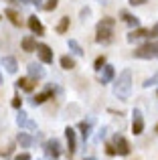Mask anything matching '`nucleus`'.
Here are the masks:
<instances>
[{"label":"nucleus","mask_w":158,"mask_h":160,"mask_svg":"<svg viewBox=\"0 0 158 160\" xmlns=\"http://www.w3.org/2000/svg\"><path fill=\"white\" fill-rule=\"evenodd\" d=\"M114 93L118 99H122V102H126V99H130V93H132V71L126 69L120 73V77L116 79L114 83Z\"/></svg>","instance_id":"nucleus-1"},{"label":"nucleus","mask_w":158,"mask_h":160,"mask_svg":"<svg viewBox=\"0 0 158 160\" xmlns=\"http://www.w3.org/2000/svg\"><path fill=\"white\" fill-rule=\"evenodd\" d=\"M114 27H116V20L114 18H101L97 22V35H95V41L101 45H107L111 43V39H114Z\"/></svg>","instance_id":"nucleus-2"},{"label":"nucleus","mask_w":158,"mask_h":160,"mask_svg":"<svg viewBox=\"0 0 158 160\" xmlns=\"http://www.w3.org/2000/svg\"><path fill=\"white\" fill-rule=\"evenodd\" d=\"M45 152H47V156H49V158L57 160V158L61 156V142L57 140V138H51V140L45 144Z\"/></svg>","instance_id":"nucleus-3"},{"label":"nucleus","mask_w":158,"mask_h":160,"mask_svg":"<svg viewBox=\"0 0 158 160\" xmlns=\"http://www.w3.org/2000/svg\"><path fill=\"white\" fill-rule=\"evenodd\" d=\"M114 146H116V154H120V156H128V154H130V144H128V140L124 136H120V134L114 136Z\"/></svg>","instance_id":"nucleus-4"},{"label":"nucleus","mask_w":158,"mask_h":160,"mask_svg":"<svg viewBox=\"0 0 158 160\" xmlns=\"http://www.w3.org/2000/svg\"><path fill=\"white\" fill-rule=\"evenodd\" d=\"M132 132H134V136H140L144 132V118L140 109H134V113H132Z\"/></svg>","instance_id":"nucleus-5"},{"label":"nucleus","mask_w":158,"mask_h":160,"mask_svg":"<svg viewBox=\"0 0 158 160\" xmlns=\"http://www.w3.org/2000/svg\"><path fill=\"white\" fill-rule=\"evenodd\" d=\"M134 57L136 59H154L156 55H154V47H152V43H146V45H142V47H138L134 51Z\"/></svg>","instance_id":"nucleus-6"},{"label":"nucleus","mask_w":158,"mask_h":160,"mask_svg":"<svg viewBox=\"0 0 158 160\" xmlns=\"http://www.w3.org/2000/svg\"><path fill=\"white\" fill-rule=\"evenodd\" d=\"M35 51H37V57H39L43 63H47V65H49V63H53V51H51V47H47V45L41 43V45H37Z\"/></svg>","instance_id":"nucleus-7"},{"label":"nucleus","mask_w":158,"mask_h":160,"mask_svg":"<svg viewBox=\"0 0 158 160\" xmlns=\"http://www.w3.org/2000/svg\"><path fill=\"white\" fill-rule=\"evenodd\" d=\"M65 138H67V154L73 156L75 154V148H77V140H75V130L73 128H65Z\"/></svg>","instance_id":"nucleus-8"},{"label":"nucleus","mask_w":158,"mask_h":160,"mask_svg":"<svg viewBox=\"0 0 158 160\" xmlns=\"http://www.w3.org/2000/svg\"><path fill=\"white\" fill-rule=\"evenodd\" d=\"M16 124L20 126V128H28V130H37V124L35 122H31L28 120V116L27 113L22 112V109H20L18 113H16Z\"/></svg>","instance_id":"nucleus-9"},{"label":"nucleus","mask_w":158,"mask_h":160,"mask_svg":"<svg viewBox=\"0 0 158 160\" xmlns=\"http://www.w3.org/2000/svg\"><path fill=\"white\" fill-rule=\"evenodd\" d=\"M28 28H31L32 32H35L37 37H41V35H45V27L41 24V20L37 18V14H32V16H28Z\"/></svg>","instance_id":"nucleus-10"},{"label":"nucleus","mask_w":158,"mask_h":160,"mask_svg":"<svg viewBox=\"0 0 158 160\" xmlns=\"http://www.w3.org/2000/svg\"><path fill=\"white\" fill-rule=\"evenodd\" d=\"M2 67L8 71V73H16V71H18V63H16V59L10 57V55L2 57Z\"/></svg>","instance_id":"nucleus-11"},{"label":"nucleus","mask_w":158,"mask_h":160,"mask_svg":"<svg viewBox=\"0 0 158 160\" xmlns=\"http://www.w3.org/2000/svg\"><path fill=\"white\" fill-rule=\"evenodd\" d=\"M114 75H116V71H114V67L111 65H103L101 67V85H106V83H110L111 79H114Z\"/></svg>","instance_id":"nucleus-12"},{"label":"nucleus","mask_w":158,"mask_h":160,"mask_svg":"<svg viewBox=\"0 0 158 160\" xmlns=\"http://www.w3.org/2000/svg\"><path fill=\"white\" fill-rule=\"evenodd\" d=\"M144 37H148V28H136V31H132V32H128V43H134V41H138V39H144Z\"/></svg>","instance_id":"nucleus-13"},{"label":"nucleus","mask_w":158,"mask_h":160,"mask_svg":"<svg viewBox=\"0 0 158 160\" xmlns=\"http://www.w3.org/2000/svg\"><path fill=\"white\" fill-rule=\"evenodd\" d=\"M28 73H31L32 79H43L45 77V69L41 65H37V63H31V65H28Z\"/></svg>","instance_id":"nucleus-14"},{"label":"nucleus","mask_w":158,"mask_h":160,"mask_svg":"<svg viewBox=\"0 0 158 160\" xmlns=\"http://www.w3.org/2000/svg\"><path fill=\"white\" fill-rule=\"evenodd\" d=\"M51 95H53L51 89H45V91H41V93H37L35 98H32V106H41V103H45Z\"/></svg>","instance_id":"nucleus-15"},{"label":"nucleus","mask_w":158,"mask_h":160,"mask_svg":"<svg viewBox=\"0 0 158 160\" xmlns=\"http://www.w3.org/2000/svg\"><path fill=\"white\" fill-rule=\"evenodd\" d=\"M16 142H18L22 148H31V146L35 144V138L28 136V134H24V132H20V134H18V138H16Z\"/></svg>","instance_id":"nucleus-16"},{"label":"nucleus","mask_w":158,"mask_h":160,"mask_svg":"<svg viewBox=\"0 0 158 160\" xmlns=\"http://www.w3.org/2000/svg\"><path fill=\"white\" fill-rule=\"evenodd\" d=\"M16 87H22L24 91H32L35 89V81L28 79V77H20L18 81H16Z\"/></svg>","instance_id":"nucleus-17"},{"label":"nucleus","mask_w":158,"mask_h":160,"mask_svg":"<svg viewBox=\"0 0 158 160\" xmlns=\"http://www.w3.org/2000/svg\"><path fill=\"white\" fill-rule=\"evenodd\" d=\"M122 18H124V22H128L130 27H134V28H138V27H140V20H138V16L130 14V12H122Z\"/></svg>","instance_id":"nucleus-18"},{"label":"nucleus","mask_w":158,"mask_h":160,"mask_svg":"<svg viewBox=\"0 0 158 160\" xmlns=\"http://www.w3.org/2000/svg\"><path fill=\"white\" fill-rule=\"evenodd\" d=\"M22 49L27 53H32L37 49V41L32 39V37H24V39H22Z\"/></svg>","instance_id":"nucleus-19"},{"label":"nucleus","mask_w":158,"mask_h":160,"mask_svg":"<svg viewBox=\"0 0 158 160\" xmlns=\"http://www.w3.org/2000/svg\"><path fill=\"white\" fill-rule=\"evenodd\" d=\"M67 45H69V49H71V53H73V55H77V57H81V55L85 53V51L81 49V45H79L75 39H69V43H67Z\"/></svg>","instance_id":"nucleus-20"},{"label":"nucleus","mask_w":158,"mask_h":160,"mask_svg":"<svg viewBox=\"0 0 158 160\" xmlns=\"http://www.w3.org/2000/svg\"><path fill=\"white\" fill-rule=\"evenodd\" d=\"M89 130H91V120L81 122V124H79V132H81L83 140H87V138H89Z\"/></svg>","instance_id":"nucleus-21"},{"label":"nucleus","mask_w":158,"mask_h":160,"mask_svg":"<svg viewBox=\"0 0 158 160\" xmlns=\"http://www.w3.org/2000/svg\"><path fill=\"white\" fill-rule=\"evenodd\" d=\"M4 16H8V18H10V22L14 24V27H20V18H18V14H16L12 8H6V10H4Z\"/></svg>","instance_id":"nucleus-22"},{"label":"nucleus","mask_w":158,"mask_h":160,"mask_svg":"<svg viewBox=\"0 0 158 160\" xmlns=\"http://www.w3.org/2000/svg\"><path fill=\"white\" fill-rule=\"evenodd\" d=\"M61 67L69 71V69H73V67H75V61H73L69 55H65V57H61Z\"/></svg>","instance_id":"nucleus-23"},{"label":"nucleus","mask_w":158,"mask_h":160,"mask_svg":"<svg viewBox=\"0 0 158 160\" xmlns=\"http://www.w3.org/2000/svg\"><path fill=\"white\" fill-rule=\"evenodd\" d=\"M67 28H69V16H63V18H61V22L57 24V28H55V31L63 35V32H67Z\"/></svg>","instance_id":"nucleus-24"},{"label":"nucleus","mask_w":158,"mask_h":160,"mask_svg":"<svg viewBox=\"0 0 158 160\" xmlns=\"http://www.w3.org/2000/svg\"><path fill=\"white\" fill-rule=\"evenodd\" d=\"M103 65H106V57L101 55V57H97V59H95V63H93V69H95V71H101V67H103Z\"/></svg>","instance_id":"nucleus-25"},{"label":"nucleus","mask_w":158,"mask_h":160,"mask_svg":"<svg viewBox=\"0 0 158 160\" xmlns=\"http://www.w3.org/2000/svg\"><path fill=\"white\" fill-rule=\"evenodd\" d=\"M144 87H152V85H158V73L154 75V77H150V79H146V81L142 83Z\"/></svg>","instance_id":"nucleus-26"},{"label":"nucleus","mask_w":158,"mask_h":160,"mask_svg":"<svg viewBox=\"0 0 158 160\" xmlns=\"http://www.w3.org/2000/svg\"><path fill=\"white\" fill-rule=\"evenodd\" d=\"M57 4H59V0H49V2L45 4V10H55Z\"/></svg>","instance_id":"nucleus-27"},{"label":"nucleus","mask_w":158,"mask_h":160,"mask_svg":"<svg viewBox=\"0 0 158 160\" xmlns=\"http://www.w3.org/2000/svg\"><path fill=\"white\" fill-rule=\"evenodd\" d=\"M14 160H32V158H31V154H27V152H22V154H18V156H16Z\"/></svg>","instance_id":"nucleus-28"},{"label":"nucleus","mask_w":158,"mask_h":160,"mask_svg":"<svg viewBox=\"0 0 158 160\" xmlns=\"http://www.w3.org/2000/svg\"><path fill=\"white\" fill-rule=\"evenodd\" d=\"M148 0H130V4L132 6H142V4H146Z\"/></svg>","instance_id":"nucleus-29"},{"label":"nucleus","mask_w":158,"mask_h":160,"mask_svg":"<svg viewBox=\"0 0 158 160\" xmlns=\"http://www.w3.org/2000/svg\"><path fill=\"white\" fill-rule=\"evenodd\" d=\"M20 103H22V99H20V98H14V99H12V108L18 109V108H20Z\"/></svg>","instance_id":"nucleus-30"},{"label":"nucleus","mask_w":158,"mask_h":160,"mask_svg":"<svg viewBox=\"0 0 158 160\" xmlns=\"http://www.w3.org/2000/svg\"><path fill=\"white\" fill-rule=\"evenodd\" d=\"M106 152L110 154V156H114V154H116V148H114V146H106Z\"/></svg>","instance_id":"nucleus-31"},{"label":"nucleus","mask_w":158,"mask_h":160,"mask_svg":"<svg viewBox=\"0 0 158 160\" xmlns=\"http://www.w3.org/2000/svg\"><path fill=\"white\" fill-rule=\"evenodd\" d=\"M87 14H89V8H83V10H81V18L85 20V16H87Z\"/></svg>","instance_id":"nucleus-32"},{"label":"nucleus","mask_w":158,"mask_h":160,"mask_svg":"<svg viewBox=\"0 0 158 160\" xmlns=\"http://www.w3.org/2000/svg\"><path fill=\"white\" fill-rule=\"evenodd\" d=\"M106 132H107V128H101V132H99V140H101V138H106Z\"/></svg>","instance_id":"nucleus-33"},{"label":"nucleus","mask_w":158,"mask_h":160,"mask_svg":"<svg viewBox=\"0 0 158 160\" xmlns=\"http://www.w3.org/2000/svg\"><path fill=\"white\" fill-rule=\"evenodd\" d=\"M152 47H154V55L158 57V41H156V43H152Z\"/></svg>","instance_id":"nucleus-34"},{"label":"nucleus","mask_w":158,"mask_h":160,"mask_svg":"<svg viewBox=\"0 0 158 160\" xmlns=\"http://www.w3.org/2000/svg\"><path fill=\"white\" fill-rule=\"evenodd\" d=\"M85 160H97V158H93V156H89V158H85Z\"/></svg>","instance_id":"nucleus-35"},{"label":"nucleus","mask_w":158,"mask_h":160,"mask_svg":"<svg viewBox=\"0 0 158 160\" xmlns=\"http://www.w3.org/2000/svg\"><path fill=\"white\" fill-rule=\"evenodd\" d=\"M8 2H20V0H8Z\"/></svg>","instance_id":"nucleus-36"},{"label":"nucleus","mask_w":158,"mask_h":160,"mask_svg":"<svg viewBox=\"0 0 158 160\" xmlns=\"http://www.w3.org/2000/svg\"><path fill=\"white\" fill-rule=\"evenodd\" d=\"M0 83H2V73H0Z\"/></svg>","instance_id":"nucleus-37"},{"label":"nucleus","mask_w":158,"mask_h":160,"mask_svg":"<svg viewBox=\"0 0 158 160\" xmlns=\"http://www.w3.org/2000/svg\"><path fill=\"white\" fill-rule=\"evenodd\" d=\"M156 132H158V124H156Z\"/></svg>","instance_id":"nucleus-38"},{"label":"nucleus","mask_w":158,"mask_h":160,"mask_svg":"<svg viewBox=\"0 0 158 160\" xmlns=\"http://www.w3.org/2000/svg\"><path fill=\"white\" fill-rule=\"evenodd\" d=\"M156 95H158V91H156Z\"/></svg>","instance_id":"nucleus-39"},{"label":"nucleus","mask_w":158,"mask_h":160,"mask_svg":"<svg viewBox=\"0 0 158 160\" xmlns=\"http://www.w3.org/2000/svg\"><path fill=\"white\" fill-rule=\"evenodd\" d=\"M0 18H2V16H0Z\"/></svg>","instance_id":"nucleus-40"}]
</instances>
